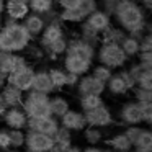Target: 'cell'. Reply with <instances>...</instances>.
Masks as SVG:
<instances>
[{"mask_svg": "<svg viewBox=\"0 0 152 152\" xmlns=\"http://www.w3.org/2000/svg\"><path fill=\"white\" fill-rule=\"evenodd\" d=\"M115 18L119 23L121 30L126 31V34L141 39V36L147 30L145 23V10L141 7V4L132 0H121L118 7L115 8Z\"/></svg>", "mask_w": 152, "mask_h": 152, "instance_id": "1", "label": "cell"}, {"mask_svg": "<svg viewBox=\"0 0 152 152\" xmlns=\"http://www.w3.org/2000/svg\"><path fill=\"white\" fill-rule=\"evenodd\" d=\"M30 33L23 26L21 21L7 20L0 30V51L4 53H21L30 46Z\"/></svg>", "mask_w": 152, "mask_h": 152, "instance_id": "2", "label": "cell"}, {"mask_svg": "<svg viewBox=\"0 0 152 152\" xmlns=\"http://www.w3.org/2000/svg\"><path fill=\"white\" fill-rule=\"evenodd\" d=\"M21 110L25 111V115L28 118H48V116H51L49 95L30 90L23 96Z\"/></svg>", "mask_w": 152, "mask_h": 152, "instance_id": "3", "label": "cell"}, {"mask_svg": "<svg viewBox=\"0 0 152 152\" xmlns=\"http://www.w3.org/2000/svg\"><path fill=\"white\" fill-rule=\"evenodd\" d=\"M95 57L98 59V62L102 66H106L108 69L115 70V69H121L126 62H128V56L123 53L119 44H113V43H106L100 46V49L95 53Z\"/></svg>", "mask_w": 152, "mask_h": 152, "instance_id": "4", "label": "cell"}, {"mask_svg": "<svg viewBox=\"0 0 152 152\" xmlns=\"http://www.w3.org/2000/svg\"><path fill=\"white\" fill-rule=\"evenodd\" d=\"M54 147L53 136L41 134L36 131H25V149L31 152H51Z\"/></svg>", "mask_w": 152, "mask_h": 152, "instance_id": "5", "label": "cell"}, {"mask_svg": "<svg viewBox=\"0 0 152 152\" xmlns=\"http://www.w3.org/2000/svg\"><path fill=\"white\" fill-rule=\"evenodd\" d=\"M85 116V123L87 126H92V128H108L115 123V118H113V113L111 110L108 108L106 105H102L95 110H90V111L83 113Z\"/></svg>", "mask_w": 152, "mask_h": 152, "instance_id": "6", "label": "cell"}, {"mask_svg": "<svg viewBox=\"0 0 152 152\" xmlns=\"http://www.w3.org/2000/svg\"><path fill=\"white\" fill-rule=\"evenodd\" d=\"M33 75H34V69L31 66H26L20 70L8 74L7 75V83L15 88H18L20 92L26 93L31 90V83H33Z\"/></svg>", "mask_w": 152, "mask_h": 152, "instance_id": "7", "label": "cell"}, {"mask_svg": "<svg viewBox=\"0 0 152 152\" xmlns=\"http://www.w3.org/2000/svg\"><path fill=\"white\" fill-rule=\"evenodd\" d=\"M59 119L54 116H48V118H28L26 121V129L28 131H36L41 134L54 136V132L59 129Z\"/></svg>", "mask_w": 152, "mask_h": 152, "instance_id": "8", "label": "cell"}, {"mask_svg": "<svg viewBox=\"0 0 152 152\" xmlns=\"http://www.w3.org/2000/svg\"><path fill=\"white\" fill-rule=\"evenodd\" d=\"M95 46L90 43H87V41L83 39H70L67 41V48H66V53L64 54H72V56H77V57H82V59L85 61H90V62H93V59H95Z\"/></svg>", "mask_w": 152, "mask_h": 152, "instance_id": "9", "label": "cell"}, {"mask_svg": "<svg viewBox=\"0 0 152 152\" xmlns=\"http://www.w3.org/2000/svg\"><path fill=\"white\" fill-rule=\"evenodd\" d=\"M26 66H28V62L21 54L0 51V72H4L8 75V74L15 72V70H20Z\"/></svg>", "mask_w": 152, "mask_h": 152, "instance_id": "10", "label": "cell"}, {"mask_svg": "<svg viewBox=\"0 0 152 152\" xmlns=\"http://www.w3.org/2000/svg\"><path fill=\"white\" fill-rule=\"evenodd\" d=\"M77 90H79V95H103L106 85L98 79H95L92 74H85L79 79Z\"/></svg>", "mask_w": 152, "mask_h": 152, "instance_id": "11", "label": "cell"}, {"mask_svg": "<svg viewBox=\"0 0 152 152\" xmlns=\"http://www.w3.org/2000/svg\"><path fill=\"white\" fill-rule=\"evenodd\" d=\"M118 118L123 124L126 126H134V124H141L142 123V116H141V110H139V103L137 102H126L121 105L118 113Z\"/></svg>", "mask_w": 152, "mask_h": 152, "instance_id": "12", "label": "cell"}, {"mask_svg": "<svg viewBox=\"0 0 152 152\" xmlns=\"http://www.w3.org/2000/svg\"><path fill=\"white\" fill-rule=\"evenodd\" d=\"M2 121L7 126V129H26L28 116L21 110V106L17 108H7L5 113L2 115Z\"/></svg>", "mask_w": 152, "mask_h": 152, "instance_id": "13", "label": "cell"}, {"mask_svg": "<svg viewBox=\"0 0 152 152\" xmlns=\"http://www.w3.org/2000/svg\"><path fill=\"white\" fill-rule=\"evenodd\" d=\"M59 124L62 126V128L69 129L70 132H77V131H83L87 123H85V116H83L82 111L69 110V111L64 113L59 118Z\"/></svg>", "mask_w": 152, "mask_h": 152, "instance_id": "14", "label": "cell"}, {"mask_svg": "<svg viewBox=\"0 0 152 152\" xmlns=\"http://www.w3.org/2000/svg\"><path fill=\"white\" fill-rule=\"evenodd\" d=\"M5 15L10 21H23L30 13L28 0H5Z\"/></svg>", "mask_w": 152, "mask_h": 152, "instance_id": "15", "label": "cell"}, {"mask_svg": "<svg viewBox=\"0 0 152 152\" xmlns=\"http://www.w3.org/2000/svg\"><path fill=\"white\" fill-rule=\"evenodd\" d=\"M90 69H92V62H90V61L72 56V54H66V56H64V70H66V72L75 74V75L82 77V75H85V74H88Z\"/></svg>", "mask_w": 152, "mask_h": 152, "instance_id": "16", "label": "cell"}, {"mask_svg": "<svg viewBox=\"0 0 152 152\" xmlns=\"http://www.w3.org/2000/svg\"><path fill=\"white\" fill-rule=\"evenodd\" d=\"M85 21L87 25H88L90 28H93V30L96 31V33H103V31L106 30V28H110L111 26V17H110L106 12H103V10H100V8H96L93 13H90L88 17L85 18Z\"/></svg>", "mask_w": 152, "mask_h": 152, "instance_id": "17", "label": "cell"}, {"mask_svg": "<svg viewBox=\"0 0 152 152\" xmlns=\"http://www.w3.org/2000/svg\"><path fill=\"white\" fill-rule=\"evenodd\" d=\"M41 46L46 49L49 44H53L54 41H57L59 38L64 36V30L61 26V21H49L44 26V30L41 31Z\"/></svg>", "mask_w": 152, "mask_h": 152, "instance_id": "18", "label": "cell"}, {"mask_svg": "<svg viewBox=\"0 0 152 152\" xmlns=\"http://www.w3.org/2000/svg\"><path fill=\"white\" fill-rule=\"evenodd\" d=\"M23 96H25L23 92H20L18 88L8 85V83L4 88H0V98L4 102L5 108H17V106H21Z\"/></svg>", "mask_w": 152, "mask_h": 152, "instance_id": "19", "label": "cell"}, {"mask_svg": "<svg viewBox=\"0 0 152 152\" xmlns=\"http://www.w3.org/2000/svg\"><path fill=\"white\" fill-rule=\"evenodd\" d=\"M31 90L33 92H39V93H46V95H51V93L56 92L53 83H51L49 75H48V70H38V72H34Z\"/></svg>", "mask_w": 152, "mask_h": 152, "instance_id": "20", "label": "cell"}, {"mask_svg": "<svg viewBox=\"0 0 152 152\" xmlns=\"http://www.w3.org/2000/svg\"><path fill=\"white\" fill-rule=\"evenodd\" d=\"M23 26L26 28V31L30 33L31 38L34 36H39L41 31L44 30V26H46V20H44L41 15H36V13H28L26 17H25L23 20Z\"/></svg>", "mask_w": 152, "mask_h": 152, "instance_id": "21", "label": "cell"}, {"mask_svg": "<svg viewBox=\"0 0 152 152\" xmlns=\"http://www.w3.org/2000/svg\"><path fill=\"white\" fill-rule=\"evenodd\" d=\"M105 85H106V90H108L111 95H126L128 92H131L129 87H128V83H126V80L121 77V74H119V72L118 74H113Z\"/></svg>", "mask_w": 152, "mask_h": 152, "instance_id": "22", "label": "cell"}, {"mask_svg": "<svg viewBox=\"0 0 152 152\" xmlns=\"http://www.w3.org/2000/svg\"><path fill=\"white\" fill-rule=\"evenodd\" d=\"M49 110H51V116L59 119L64 113H67L70 110V103H69V100L62 95L49 96Z\"/></svg>", "mask_w": 152, "mask_h": 152, "instance_id": "23", "label": "cell"}, {"mask_svg": "<svg viewBox=\"0 0 152 152\" xmlns=\"http://www.w3.org/2000/svg\"><path fill=\"white\" fill-rule=\"evenodd\" d=\"M106 144L111 151L115 152H128L132 151V144L128 137H126L124 132H118V134H113L110 139H106Z\"/></svg>", "mask_w": 152, "mask_h": 152, "instance_id": "24", "label": "cell"}, {"mask_svg": "<svg viewBox=\"0 0 152 152\" xmlns=\"http://www.w3.org/2000/svg\"><path fill=\"white\" fill-rule=\"evenodd\" d=\"M132 151L134 152H152V132L147 128H144L132 144Z\"/></svg>", "mask_w": 152, "mask_h": 152, "instance_id": "25", "label": "cell"}, {"mask_svg": "<svg viewBox=\"0 0 152 152\" xmlns=\"http://www.w3.org/2000/svg\"><path fill=\"white\" fill-rule=\"evenodd\" d=\"M126 36V31L121 30V28H115V26H110L106 28L103 33H100V41L103 44L106 43H113V44H119Z\"/></svg>", "mask_w": 152, "mask_h": 152, "instance_id": "26", "label": "cell"}, {"mask_svg": "<svg viewBox=\"0 0 152 152\" xmlns=\"http://www.w3.org/2000/svg\"><path fill=\"white\" fill-rule=\"evenodd\" d=\"M28 8H30V12H33V13L44 17L46 13L53 12L54 0H28Z\"/></svg>", "mask_w": 152, "mask_h": 152, "instance_id": "27", "label": "cell"}, {"mask_svg": "<svg viewBox=\"0 0 152 152\" xmlns=\"http://www.w3.org/2000/svg\"><path fill=\"white\" fill-rule=\"evenodd\" d=\"M79 105H80L82 113H85V111H90V110H95L98 106L105 105V102H103L102 95H80Z\"/></svg>", "mask_w": 152, "mask_h": 152, "instance_id": "28", "label": "cell"}, {"mask_svg": "<svg viewBox=\"0 0 152 152\" xmlns=\"http://www.w3.org/2000/svg\"><path fill=\"white\" fill-rule=\"evenodd\" d=\"M48 75H49V79H51V83H53L54 90L66 88V75H67V72L64 69L53 67V69L48 70Z\"/></svg>", "mask_w": 152, "mask_h": 152, "instance_id": "29", "label": "cell"}, {"mask_svg": "<svg viewBox=\"0 0 152 152\" xmlns=\"http://www.w3.org/2000/svg\"><path fill=\"white\" fill-rule=\"evenodd\" d=\"M119 46H121L123 53L128 56V59H129V57L137 56V53H139V39H136V38L129 36V34H126L124 39L119 43Z\"/></svg>", "mask_w": 152, "mask_h": 152, "instance_id": "30", "label": "cell"}, {"mask_svg": "<svg viewBox=\"0 0 152 152\" xmlns=\"http://www.w3.org/2000/svg\"><path fill=\"white\" fill-rule=\"evenodd\" d=\"M83 139L88 145H98L103 141V131L100 128H92V126H85L83 129Z\"/></svg>", "mask_w": 152, "mask_h": 152, "instance_id": "31", "label": "cell"}, {"mask_svg": "<svg viewBox=\"0 0 152 152\" xmlns=\"http://www.w3.org/2000/svg\"><path fill=\"white\" fill-rule=\"evenodd\" d=\"M59 17V21H64V23H82L85 18L80 13L77 8H70V10H61L57 13Z\"/></svg>", "mask_w": 152, "mask_h": 152, "instance_id": "32", "label": "cell"}, {"mask_svg": "<svg viewBox=\"0 0 152 152\" xmlns=\"http://www.w3.org/2000/svg\"><path fill=\"white\" fill-rule=\"evenodd\" d=\"M80 39H83V41H87V43L95 46L100 41V34L96 33L93 28H90L85 21H82V26H80Z\"/></svg>", "mask_w": 152, "mask_h": 152, "instance_id": "33", "label": "cell"}, {"mask_svg": "<svg viewBox=\"0 0 152 152\" xmlns=\"http://www.w3.org/2000/svg\"><path fill=\"white\" fill-rule=\"evenodd\" d=\"M53 139H54V144H57V145H70L72 144V132L69 129L59 126V129L54 132Z\"/></svg>", "mask_w": 152, "mask_h": 152, "instance_id": "34", "label": "cell"}, {"mask_svg": "<svg viewBox=\"0 0 152 152\" xmlns=\"http://www.w3.org/2000/svg\"><path fill=\"white\" fill-rule=\"evenodd\" d=\"M10 136V147L21 149L25 147V131L23 129H8Z\"/></svg>", "mask_w": 152, "mask_h": 152, "instance_id": "35", "label": "cell"}, {"mask_svg": "<svg viewBox=\"0 0 152 152\" xmlns=\"http://www.w3.org/2000/svg\"><path fill=\"white\" fill-rule=\"evenodd\" d=\"M136 87L152 90V69H142L136 79Z\"/></svg>", "mask_w": 152, "mask_h": 152, "instance_id": "36", "label": "cell"}, {"mask_svg": "<svg viewBox=\"0 0 152 152\" xmlns=\"http://www.w3.org/2000/svg\"><path fill=\"white\" fill-rule=\"evenodd\" d=\"M92 75L95 77V79H98L100 82L106 83V82L110 80V77L113 75V70H111V69H108L106 66H102V64H98V66H95V67H93Z\"/></svg>", "mask_w": 152, "mask_h": 152, "instance_id": "37", "label": "cell"}, {"mask_svg": "<svg viewBox=\"0 0 152 152\" xmlns=\"http://www.w3.org/2000/svg\"><path fill=\"white\" fill-rule=\"evenodd\" d=\"M96 8H98V0H80L77 10L83 15V18H87L90 13H93Z\"/></svg>", "mask_w": 152, "mask_h": 152, "instance_id": "38", "label": "cell"}, {"mask_svg": "<svg viewBox=\"0 0 152 152\" xmlns=\"http://www.w3.org/2000/svg\"><path fill=\"white\" fill-rule=\"evenodd\" d=\"M132 95H134V102H137V103L152 102V90L134 87V88H132Z\"/></svg>", "mask_w": 152, "mask_h": 152, "instance_id": "39", "label": "cell"}, {"mask_svg": "<svg viewBox=\"0 0 152 152\" xmlns=\"http://www.w3.org/2000/svg\"><path fill=\"white\" fill-rule=\"evenodd\" d=\"M139 110H141L142 123H145V124H151V123H152V102L139 103Z\"/></svg>", "mask_w": 152, "mask_h": 152, "instance_id": "40", "label": "cell"}, {"mask_svg": "<svg viewBox=\"0 0 152 152\" xmlns=\"http://www.w3.org/2000/svg\"><path fill=\"white\" fill-rule=\"evenodd\" d=\"M139 56V66L141 69H152V51H144V53H137Z\"/></svg>", "mask_w": 152, "mask_h": 152, "instance_id": "41", "label": "cell"}, {"mask_svg": "<svg viewBox=\"0 0 152 152\" xmlns=\"http://www.w3.org/2000/svg\"><path fill=\"white\" fill-rule=\"evenodd\" d=\"M142 129H144V128H141L139 124H134V126H128V128H126L123 132H124V134H126V137H128L129 141H131V144H134V142H136V139L139 137V134H141V131H142Z\"/></svg>", "mask_w": 152, "mask_h": 152, "instance_id": "42", "label": "cell"}, {"mask_svg": "<svg viewBox=\"0 0 152 152\" xmlns=\"http://www.w3.org/2000/svg\"><path fill=\"white\" fill-rule=\"evenodd\" d=\"M144 51H152V34L151 33H144L139 39V53Z\"/></svg>", "mask_w": 152, "mask_h": 152, "instance_id": "43", "label": "cell"}, {"mask_svg": "<svg viewBox=\"0 0 152 152\" xmlns=\"http://www.w3.org/2000/svg\"><path fill=\"white\" fill-rule=\"evenodd\" d=\"M10 147V136H8V129L2 128L0 129V151H5V149Z\"/></svg>", "mask_w": 152, "mask_h": 152, "instance_id": "44", "label": "cell"}, {"mask_svg": "<svg viewBox=\"0 0 152 152\" xmlns=\"http://www.w3.org/2000/svg\"><path fill=\"white\" fill-rule=\"evenodd\" d=\"M119 2H121V0H102V4H103V12H106V13L111 17V15L115 13V8L118 7Z\"/></svg>", "mask_w": 152, "mask_h": 152, "instance_id": "45", "label": "cell"}, {"mask_svg": "<svg viewBox=\"0 0 152 152\" xmlns=\"http://www.w3.org/2000/svg\"><path fill=\"white\" fill-rule=\"evenodd\" d=\"M54 2H56L62 10H70V8H77V7H79L80 0H54Z\"/></svg>", "mask_w": 152, "mask_h": 152, "instance_id": "46", "label": "cell"}, {"mask_svg": "<svg viewBox=\"0 0 152 152\" xmlns=\"http://www.w3.org/2000/svg\"><path fill=\"white\" fill-rule=\"evenodd\" d=\"M79 75H75V74H69L67 72L66 75V87H70V88H74V87H77V83H79Z\"/></svg>", "mask_w": 152, "mask_h": 152, "instance_id": "47", "label": "cell"}, {"mask_svg": "<svg viewBox=\"0 0 152 152\" xmlns=\"http://www.w3.org/2000/svg\"><path fill=\"white\" fill-rule=\"evenodd\" d=\"M139 4H141V7L144 8V10L152 8V0H139Z\"/></svg>", "mask_w": 152, "mask_h": 152, "instance_id": "48", "label": "cell"}, {"mask_svg": "<svg viewBox=\"0 0 152 152\" xmlns=\"http://www.w3.org/2000/svg\"><path fill=\"white\" fill-rule=\"evenodd\" d=\"M102 149L96 147V145H87L85 149H82V152H100Z\"/></svg>", "mask_w": 152, "mask_h": 152, "instance_id": "49", "label": "cell"}, {"mask_svg": "<svg viewBox=\"0 0 152 152\" xmlns=\"http://www.w3.org/2000/svg\"><path fill=\"white\" fill-rule=\"evenodd\" d=\"M5 85H7V74L0 72V88H4Z\"/></svg>", "mask_w": 152, "mask_h": 152, "instance_id": "50", "label": "cell"}, {"mask_svg": "<svg viewBox=\"0 0 152 152\" xmlns=\"http://www.w3.org/2000/svg\"><path fill=\"white\" fill-rule=\"evenodd\" d=\"M4 12H5V0H0V17L4 15Z\"/></svg>", "mask_w": 152, "mask_h": 152, "instance_id": "51", "label": "cell"}, {"mask_svg": "<svg viewBox=\"0 0 152 152\" xmlns=\"http://www.w3.org/2000/svg\"><path fill=\"white\" fill-rule=\"evenodd\" d=\"M5 110H7V108H5L4 102H2V98H0V118H2V115L5 113Z\"/></svg>", "mask_w": 152, "mask_h": 152, "instance_id": "52", "label": "cell"}, {"mask_svg": "<svg viewBox=\"0 0 152 152\" xmlns=\"http://www.w3.org/2000/svg\"><path fill=\"white\" fill-rule=\"evenodd\" d=\"M0 152H21L20 149H13V147H8V149H5V151H0Z\"/></svg>", "mask_w": 152, "mask_h": 152, "instance_id": "53", "label": "cell"}, {"mask_svg": "<svg viewBox=\"0 0 152 152\" xmlns=\"http://www.w3.org/2000/svg\"><path fill=\"white\" fill-rule=\"evenodd\" d=\"M100 152H115V151H111V149L108 147V149H102V151H100Z\"/></svg>", "mask_w": 152, "mask_h": 152, "instance_id": "54", "label": "cell"}, {"mask_svg": "<svg viewBox=\"0 0 152 152\" xmlns=\"http://www.w3.org/2000/svg\"><path fill=\"white\" fill-rule=\"evenodd\" d=\"M23 152H31V151H28V149H25V151Z\"/></svg>", "mask_w": 152, "mask_h": 152, "instance_id": "55", "label": "cell"}, {"mask_svg": "<svg viewBox=\"0 0 152 152\" xmlns=\"http://www.w3.org/2000/svg\"><path fill=\"white\" fill-rule=\"evenodd\" d=\"M132 2H137V4H139V0H132Z\"/></svg>", "mask_w": 152, "mask_h": 152, "instance_id": "56", "label": "cell"}, {"mask_svg": "<svg viewBox=\"0 0 152 152\" xmlns=\"http://www.w3.org/2000/svg\"><path fill=\"white\" fill-rule=\"evenodd\" d=\"M0 30H2V25H0Z\"/></svg>", "mask_w": 152, "mask_h": 152, "instance_id": "57", "label": "cell"}, {"mask_svg": "<svg viewBox=\"0 0 152 152\" xmlns=\"http://www.w3.org/2000/svg\"><path fill=\"white\" fill-rule=\"evenodd\" d=\"M128 152H131V151H128Z\"/></svg>", "mask_w": 152, "mask_h": 152, "instance_id": "58", "label": "cell"}]
</instances>
